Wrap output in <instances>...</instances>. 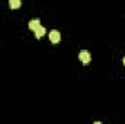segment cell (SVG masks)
Returning <instances> with one entry per match:
<instances>
[{
	"instance_id": "3957f363",
	"label": "cell",
	"mask_w": 125,
	"mask_h": 124,
	"mask_svg": "<svg viewBox=\"0 0 125 124\" xmlns=\"http://www.w3.org/2000/svg\"><path fill=\"white\" fill-rule=\"evenodd\" d=\"M39 26H41L39 19H32L31 22H29V29H31V31H36Z\"/></svg>"
},
{
	"instance_id": "5b68a950",
	"label": "cell",
	"mask_w": 125,
	"mask_h": 124,
	"mask_svg": "<svg viewBox=\"0 0 125 124\" xmlns=\"http://www.w3.org/2000/svg\"><path fill=\"white\" fill-rule=\"evenodd\" d=\"M21 4H22L21 0H9V6H10L12 9H19Z\"/></svg>"
},
{
	"instance_id": "7a4b0ae2",
	"label": "cell",
	"mask_w": 125,
	"mask_h": 124,
	"mask_svg": "<svg viewBox=\"0 0 125 124\" xmlns=\"http://www.w3.org/2000/svg\"><path fill=\"white\" fill-rule=\"evenodd\" d=\"M60 39H61V34L58 31H51L50 32V41H51L52 44H58Z\"/></svg>"
},
{
	"instance_id": "277c9868",
	"label": "cell",
	"mask_w": 125,
	"mask_h": 124,
	"mask_svg": "<svg viewBox=\"0 0 125 124\" xmlns=\"http://www.w3.org/2000/svg\"><path fill=\"white\" fill-rule=\"evenodd\" d=\"M45 31H47V29H45V28L41 25V26H39L36 31H33V32H35V37H36V38H42V37L45 35Z\"/></svg>"
},
{
	"instance_id": "6da1fadb",
	"label": "cell",
	"mask_w": 125,
	"mask_h": 124,
	"mask_svg": "<svg viewBox=\"0 0 125 124\" xmlns=\"http://www.w3.org/2000/svg\"><path fill=\"white\" fill-rule=\"evenodd\" d=\"M79 59H80V62L84 63V64H87V63L92 60L90 53H89V51H86V50H82V51L79 53Z\"/></svg>"
},
{
	"instance_id": "8992f818",
	"label": "cell",
	"mask_w": 125,
	"mask_h": 124,
	"mask_svg": "<svg viewBox=\"0 0 125 124\" xmlns=\"http://www.w3.org/2000/svg\"><path fill=\"white\" fill-rule=\"evenodd\" d=\"M124 66H125V57H124Z\"/></svg>"
}]
</instances>
